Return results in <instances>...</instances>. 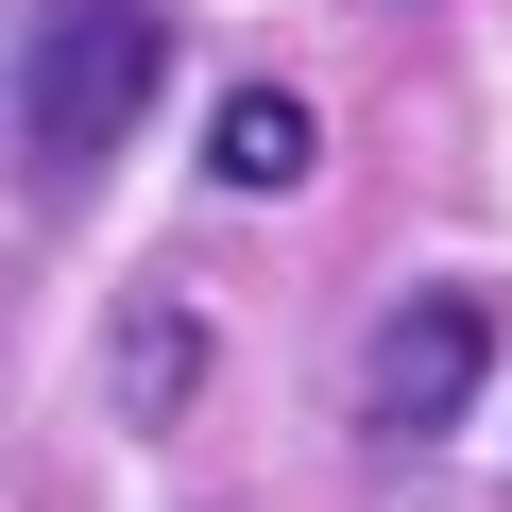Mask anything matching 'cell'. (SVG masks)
I'll return each instance as SVG.
<instances>
[{
    "label": "cell",
    "mask_w": 512,
    "mask_h": 512,
    "mask_svg": "<svg viewBox=\"0 0 512 512\" xmlns=\"http://www.w3.org/2000/svg\"><path fill=\"white\" fill-rule=\"evenodd\" d=\"M308 154H325V137H308V103H291V86H239V103L205 120V171H222L239 205H274V188H308Z\"/></svg>",
    "instance_id": "obj_3"
},
{
    "label": "cell",
    "mask_w": 512,
    "mask_h": 512,
    "mask_svg": "<svg viewBox=\"0 0 512 512\" xmlns=\"http://www.w3.org/2000/svg\"><path fill=\"white\" fill-rule=\"evenodd\" d=\"M154 69H171L154 0H35V18H18V154H35V205H86V171L137 137Z\"/></svg>",
    "instance_id": "obj_1"
},
{
    "label": "cell",
    "mask_w": 512,
    "mask_h": 512,
    "mask_svg": "<svg viewBox=\"0 0 512 512\" xmlns=\"http://www.w3.org/2000/svg\"><path fill=\"white\" fill-rule=\"evenodd\" d=\"M478 359H495V308H478V291H410V308L376 325V359H359V427H376V444H444V427L478 410Z\"/></svg>",
    "instance_id": "obj_2"
}]
</instances>
